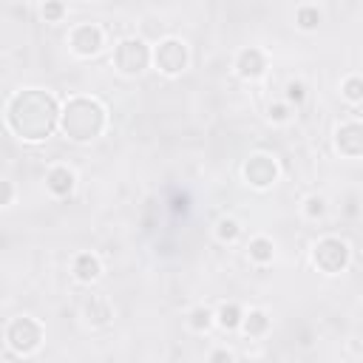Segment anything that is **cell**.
<instances>
[{
    "mask_svg": "<svg viewBox=\"0 0 363 363\" xmlns=\"http://www.w3.org/2000/svg\"><path fill=\"white\" fill-rule=\"evenodd\" d=\"M238 332H244V337H250V340H261V337H267V335L272 332V318H269V312L261 309V306H250V309H244V318H241Z\"/></svg>",
    "mask_w": 363,
    "mask_h": 363,
    "instance_id": "14",
    "label": "cell"
},
{
    "mask_svg": "<svg viewBox=\"0 0 363 363\" xmlns=\"http://www.w3.org/2000/svg\"><path fill=\"white\" fill-rule=\"evenodd\" d=\"M3 340L14 357H31L45 343V326L34 315H17L6 323Z\"/></svg>",
    "mask_w": 363,
    "mask_h": 363,
    "instance_id": "3",
    "label": "cell"
},
{
    "mask_svg": "<svg viewBox=\"0 0 363 363\" xmlns=\"http://www.w3.org/2000/svg\"><path fill=\"white\" fill-rule=\"evenodd\" d=\"M241 179H244L247 187H252V190H258V193H267V190H272V187L278 184V179H281V164H278V159H275L272 153L255 150V153H250V156L244 159V164H241Z\"/></svg>",
    "mask_w": 363,
    "mask_h": 363,
    "instance_id": "7",
    "label": "cell"
},
{
    "mask_svg": "<svg viewBox=\"0 0 363 363\" xmlns=\"http://www.w3.org/2000/svg\"><path fill=\"white\" fill-rule=\"evenodd\" d=\"M326 213H329V199H326L323 193H309V196H303V201H301V216H303V221L318 224V221L326 218Z\"/></svg>",
    "mask_w": 363,
    "mask_h": 363,
    "instance_id": "18",
    "label": "cell"
},
{
    "mask_svg": "<svg viewBox=\"0 0 363 363\" xmlns=\"http://www.w3.org/2000/svg\"><path fill=\"white\" fill-rule=\"evenodd\" d=\"M79 318L88 329H105L113 323V303L105 295H88L79 306Z\"/></svg>",
    "mask_w": 363,
    "mask_h": 363,
    "instance_id": "13",
    "label": "cell"
},
{
    "mask_svg": "<svg viewBox=\"0 0 363 363\" xmlns=\"http://www.w3.org/2000/svg\"><path fill=\"white\" fill-rule=\"evenodd\" d=\"M292 116H295V108L289 102H284V99L269 102V108H267V119L272 125H286V122H292Z\"/></svg>",
    "mask_w": 363,
    "mask_h": 363,
    "instance_id": "22",
    "label": "cell"
},
{
    "mask_svg": "<svg viewBox=\"0 0 363 363\" xmlns=\"http://www.w3.org/2000/svg\"><path fill=\"white\" fill-rule=\"evenodd\" d=\"M150 65L162 77L176 79L190 68V45L182 37H162L156 45H150Z\"/></svg>",
    "mask_w": 363,
    "mask_h": 363,
    "instance_id": "6",
    "label": "cell"
},
{
    "mask_svg": "<svg viewBox=\"0 0 363 363\" xmlns=\"http://www.w3.org/2000/svg\"><path fill=\"white\" fill-rule=\"evenodd\" d=\"M40 14H43V20H45V23L57 26V23H62V20H65L68 6H65L62 0H45V3L40 6Z\"/></svg>",
    "mask_w": 363,
    "mask_h": 363,
    "instance_id": "23",
    "label": "cell"
},
{
    "mask_svg": "<svg viewBox=\"0 0 363 363\" xmlns=\"http://www.w3.org/2000/svg\"><path fill=\"white\" fill-rule=\"evenodd\" d=\"M43 182H45L48 196L62 201V199H71L74 190H77V170L71 164H65V162H57V164H51L45 170V179Z\"/></svg>",
    "mask_w": 363,
    "mask_h": 363,
    "instance_id": "11",
    "label": "cell"
},
{
    "mask_svg": "<svg viewBox=\"0 0 363 363\" xmlns=\"http://www.w3.org/2000/svg\"><path fill=\"white\" fill-rule=\"evenodd\" d=\"M309 261L320 275H340L349 269L352 264V244L340 235H320L312 247H309Z\"/></svg>",
    "mask_w": 363,
    "mask_h": 363,
    "instance_id": "4",
    "label": "cell"
},
{
    "mask_svg": "<svg viewBox=\"0 0 363 363\" xmlns=\"http://www.w3.org/2000/svg\"><path fill=\"white\" fill-rule=\"evenodd\" d=\"M241 233H244V227H241V221L235 218V216H221L218 221H216V227H213V238L218 241V244H235L238 238H241Z\"/></svg>",
    "mask_w": 363,
    "mask_h": 363,
    "instance_id": "19",
    "label": "cell"
},
{
    "mask_svg": "<svg viewBox=\"0 0 363 363\" xmlns=\"http://www.w3.org/2000/svg\"><path fill=\"white\" fill-rule=\"evenodd\" d=\"M332 145H335V153H340L343 159L357 162L363 156V125H360V119L352 116L346 122H337V128L332 133Z\"/></svg>",
    "mask_w": 363,
    "mask_h": 363,
    "instance_id": "9",
    "label": "cell"
},
{
    "mask_svg": "<svg viewBox=\"0 0 363 363\" xmlns=\"http://www.w3.org/2000/svg\"><path fill=\"white\" fill-rule=\"evenodd\" d=\"M247 258L255 267H269L275 261V241L269 235H252L247 244Z\"/></svg>",
    "mask_w": 363,
    "mask_h": 363,
    "instance_id": "16",
    "label": "cell"
},
{
    "mask_svg": "<svg viewBox=\"0 0 363 363\" xmlns=\"http://www.w3.org/2000/svg\"><path fill=\"white\" fill-rule=\"evenodd\" d=\"M306 96H309V91H306V85H303L301 79H289V82H286V88H284V102H289L292 108H301V105L306 102Z\"/></svg>",
    "mask_w": 363,
    "mask_h": 363,
    "instance_id": "24",
    "label": "cell"
},
{
    "mask_svg": "<svg viewBox=\"0 0 363 363\" xmlns=\"http://www.w3.org/2000/svg\"><path fill=\"white\" fill-rule=\"evenodd\" d=\"M102 272H105L102 258H99L94 250H79V252H74V258H71V278H74L77 284L91 286V284H96V281L102 278Z\"/></svg>",
    "mask_w": 363,
    "mask_h": 363,
    "instance_id": "12",
    "label": "cell"
},
{
    "mask_svg": "<svg viewBox=\"0 0 363 363\" xmlns=\"http://www.w3.org/2000/svg\"><path fill=\"white\" fill-rule=\"evenodd\" d=\"M207 360H210V363H218V360H227V363H230V360H235V352H230V349H213V352L207 354Z\"/></svg>",
    "mask_w": 363,
    "mask_h": 363,
    "instance_id": "26",
    "label": "cell"
},
{
    "mask_svg": "<svg viewBox=\"0 0 363 363\" xmlns=\"http://www.w3.org/2000/svg\"><path fill=\"white\" fill-rule=\"evenodd\" d=\"M267 68H269V57H267V51L258 48V45H244V48H238L235 57H233V71H235V77L244 79V82L261 79V77L267 74Z\"/></svg>",
    "mask_w": 363,
    "mask_h": 363,
    "instance_id": "10",
    "label": "cell"
},
{
    "mask_svg": "<svg viewBox=\"0 0 363 363\" xmlns=\"http://www.w3.org/2000/svg\"><path fill=\"white\" fill-rule=\"evenodd\" d=\"M320 23H323V11H320L315 3H301V6L295 9V28H298V31L312 34V31L320 28Z\"/></svg>",
    "mask_w": 363,
    "mask_h": 363,
    "instance_id": "17",
    "label": "cell"
},
{
    "mask_svg": "<svg viewBox=\"0 0 363 363\" xmlns=\"http://www.w3.org/2000/svg\"><path fill=\"white\" fill-rule=\"evenodd\" d=\"M340 99L346 105H352L354 111L360 108V102H363V79H360V74H346L340 79Z\"/></svg>",
    "mask_w": 363,
    "mask_h": 363,
    "instance_id": "21",
    "label": "cell"
},
{
    "mask_svg": "<svg viewBox=\"0 0 363 363\" xmlns=\"http://www.w3.org/2000/svg\"><path fill=\"white\" fill-rule=\"evenodd\" d=\"M111 62H113L116 74H122L128 79H136V77H142L150 68V45L142 37H136V34L122 37L113 45Z\"/></svg>",
    "mask_w": 363,
    "mask_h": 363,
    "instance_id": "5",
    "label": "cell"
},
{
    "mask_svg": "<svg viewBox=\"0 0 363 363\" xmlns=\"http://www.w3.org/2000/svg\"><path fill=\"white\" fill-rule=\"evenodd\" d=\"M57 130L74 145H91L108 130V108L99 96L91 94H71L60 102V122Z\"/></svg>",
    "mask_w": 363,
    "mask_h": 363,
    "instance_id": "2",
    "label": "cell"
},
{
    "mask_svg": "<svg viewBox=\"0 0 363 363\" xmlns=\"http://www.w3.org/2000/svg\"><path fill=\"white\" fill-rule=\"evenodd\" d=\"M17 199V187L11 179H0V207H11Z\"/></svg>",
    "mask_w": 363,
    "mask_h": 363,
    "instance_id": "25",
    "label": "cell"
},
{
    "mask_svg": "<svg viewBox=\"0 0 363 363\" xmlns=\"http://www.w3.org/2000/svg\"><path fill=\"white\" fill-rule=\"evenodd\" d=\"M213 318H216V326L221 332H238L241 318H244V306L235 303V301H224L213 309Z\"/></svg>",
    "mask_w": 363,
    "mask_h": 363,
    "instance_id": "15",
    "label": "cell"
},
{
    "mask_svg": "<svg viewBox=\"0 0 363 363\" xmlns=\"http://www.w3.org/2000/svg\"><path fill=\"white\" fill-rule=\"evenodd\" d=\"M65 45L74 57L79 60H91V57H99L102 48H105V28L99 23H77L68 28V37H65Z\"/></svg>",
    "mask_w": 363,
    "mask_h": 363,
    "instance_id": "8",
    "label": "cell"
},
{
    "mask_svg": "<svg viewBox=\"0 0 363 363\" xmlns=\"http://www.w3.org/2000/svg\"><path fill=\"white\" fill-rule=\"evenodd\" d=\"M6 128L26 145L45 142L60 122V99L43 88H23L14 91L3 111Z\"/></svg>",
    "mask_w": 363,
    "mask_h": 363,
    "instance_id": "1",
    "label": "cell"
},
{
    "mask_svg": "<svg viewBox=\"0 0 363 363\" xmlns=\"http://www.w3.org/2000/svg\"><path fill=\"white\" fill-rule=\"evenodd\" d=\"M184 323H187V329H190V332H196V335H207V332L216 326V318H213V309H210V306L196 303V306L187 312Z\"/></svg>",
    "mask_w": 363,
    "mask_h": 363,
    "instance_id": "20",
    "label": "cell"
}]
</instances>
